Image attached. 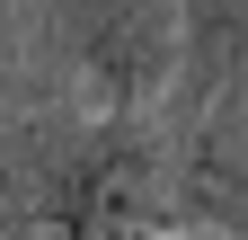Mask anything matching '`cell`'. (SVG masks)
Instances as JSON below:
<instances>
[{"label": "cell", "mask_w": 248, "mask_h": 240, "mask_svg": "<svg viewBox=\"0 0 248 240\" xmlns=\"http://www.w3.org/2000/svg\"><path fill=\"white\" fill-rule=\"evenodd\" d=\"M62 45L98 89V116H142L177 80V0H62Z\"/></svg>", "instance_id": "cell-1"}, {"label": "cell", "mask_w": 248, "mask_h": 240, "mask_svg": "<svg viewBox=\"0 0 248 240\" xmlns=\"http://www.w3.org/2000/svg\"><path fill=\"white\" fill-rule=\"evenodd\" d=\"M98 142V116H0V240L62 231L80 205V169Z\"/></svg>", "instance_id": "cell-2"}, {"label": "cell", "mask_w": 248, "mask_h": 240, "mask_svg": "<svg viewBox=\"0 0 248 240\" xmlns=\"http://www.w3.org/2000/svg\"><path fill=\"white\" fill-rule=\"evenodd\" d=\"M248 80V0H177V125L231 107V89Z\"/></svg>", "instance_id": "cell-3"}, {"label": "cell", "mask_w": 248, "mask_h": 240, "mask_svg": "<svg viewBox=\"0 0 248 240\" xmlns=\"http://www.w3.org/2000/svg\"><path fill=\"white\" fill-rule=\"evenodd\" d=\"M169 205L186 214V231L248 240V152L231 142V116H204V125H186V134H177Z\"/></svg>", "instance_id": "cell-4"}, {"label": "cell", "mask_w": 248, "mask_h": 240, "mask_svg": "<svg viewBox=\"0 0 248 240\" xmlns=\"http://www.w3.org/2000/svg\"><path fill=\"white\" fill-rule=\"evenodd\" d=\"M177 240H213V231H177Z\"/></svg>", "instance_id": "cell-5"}]
</instances>
